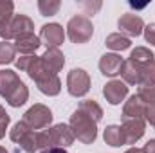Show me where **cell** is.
Instances as JSON below:
<instances>
[{
    "label": "cell",
    "mask_w": 155,
    "mask_h": 153,
    "mask_svg": "<svg viewBox=\"0 0 155 153\" xmlns=\"http://www.w3.org/2000/svg\"><path fill=\"white\" fill-rule=\"evenodd\" d=\"M74 133L71 130L69 124H54L49 126L47 130L38 132V144H40V151L43 150H52V148H63L67 150L72 142H74Z\"/></svg>",
    "instance_id": "cell-1"
},
{
    "label": "cell",
    "mask_w": 155,
    "mask_h": 153,
    "mask_svg": "<svg viewBox=\"0 0 155 153\" xmlns=\"http://www.w3.org/2000/svg\"><path fill=\"white\" fill-rule=\"evenodd\" d=\"M69 126H71L74 137L79 142H83V144H94L96 142V139H97V122L92 117H88L85 112L76 108L71 115Z\"/></svg>",
    "instance_id": "cell-2"
},
{
    "label": "cell",
    "mask_w": 155,
    "mask_h": 153,
    "mask_svg": "<svg viewBox=\"0 0 155 153\" xmlns=\"http://www.w3.org/2000/svg\"><path fill=\"white\" fill-rule=\"evenodd\" d=\"M9 139L25 153H36L40 151V144H38V132L31 130L24 121H18L11 132H9Z\"/></svg>",
    "instance_id": "cell-3"
},
{
    "label": "cell",
    "mask_w": 155,
    "mask_h": 153,
    "mask_svg": "<svg viewBox=\"0 0 155 153\" xmlns=\"http://www.w3.org/2000/svg\"><path fill=\"white\" fill-rule=\"evenodd\" d=\"M94 34V25H92V20L87 18L85 15H76L69 20L67 24V36L72 43L81 45V43H87L88 40L92 38Z\"/></svg>",
    "instance_id": "cell-4"
},
{
    "label": "cell",
    "mask_w": 155,
    "mask_h": 153,
    "mask_svg": "<svg viewBox=\"0 0 155 153\" xmlns=\"http://www.w3.org/2000/svg\"><path fill=\"white\" fill-rule=\"evenodd\" d=\"M33 29H35V22L27 15H15L9 20V24L0 29V38L4 41H11L25 33H33Z\"/></svg>",
    "instance_id": "cell-5"
},
{
    "label": "cell",
    "mask_w": 155,
    "mask_h": 153,
    "mask_svg": "<svg viewBox=\"0 0 155 153\" xmlns=\"http://www.w3.org/2000/svg\"><path fill=\"white\" fill-rule=\"evenodd\" d=\"M52 112H51V108L49 106H45V105H41V103H36V105H33L25 114L22 117V121L31 128V130H43V128H49L51 126V122H52Z\"/></svg>",
    "instance_id": "cell-6"
},
{
    "label": "cell",
    "mask_w": 155,
    "mask_h": 153,
    "mask_svg": "<svg viewBox=\"0 0 155 153\" xmlns=\"http://www.w3.org/2000/svg\"><path fill=\"white\" fill-rule=\"evenodd\" d=\"M67 90L72 97H83L90 90V74L85 69H72L67 74Z\"/></svg>",
    "instance_id": "cell-7"
},
{
    "label": "cell",
    "mask_w": 155,
    "mask_h": 153,
    "mask_svg": "<svg viewBox=\"0 0 155 153\" xmlns=\"http://www.w3.org/2000/svg\"><path fill=\"white\" fill-rule=\"evenodd\" d=\"M144 20L139 16V15H134V13H124L119 16L117 20V27H119V33L126 38H137L143 34L144 31Z\"/></svg>",
    "instance_id": "cell-8"
},
{
    "label": "cell",
    "mask_w": 155,
    "mask_h": 153,
    "mask_svg": "<svg viewBox=\"0 0 155 153\" xmlns=\"http://www.w3.org/2000/svg\"><path fill=\"white\" fill-rule=\"evenodd\" d=\"M65 36H67V33L63 31V25H60L56 22L45 24L40 29V41L47 49H58L65 41Z\"/></svg>",
    "instance_id": "cell-9"
},
{
    "label": "cell",
    "mask_w": 155,
    "mask_h": 153,
    "mask_svg": "<svg viewBox=\"0 0 155 153\" xmlns=\"http://www.w3.org/2000/svg\"><path fill=\"white\" fill-rule=\"evenodd\" d=\"M146 122L144 119H126L121 124V133H123V142L128 146H134L143 135H144Z\"/></svg>",
    "instance_id": "cell-10"
},
{
    "label": "cell",
    "mask_w": 155,
    "mask_h": 153,
    "mask_svg": "<svg viewBox=\"0 0 155 153\" xmlns=\"http://www.w3.org/2000/svg\"><path fill=\"white\" fill-rule=\"evenodd\" d=\"M103 96H105L107 103H110L112 106L121 105L128 96V85L121 79H112L103 86Z\"/></svg>",
    "instance_id": "cell-11"
},
{
    "label": "cell",
    "mask_w": 155,
    "mask_h": 153,
    "mask_svg": "<svg viewBox=\"0 0 155 153\" xmlns=\"http://www.w3.org/2000/svg\"><path fill=\"white\" fill-rule=\"evenodd\" d=\"M123 58L117 54V52H107L101 56L99 60V70L105 77H116L121 72V67H123Z\"/></svg>",
    "instance_id": "cell-12"
},
{
    "label": "cell",
    "mask_w": 155,
    "mask_h": 153,
    "mask_svg": "<svg viewBox=\"0 0 155 153\" xmlns=\"http://www.w3.org/2000/svg\"><path fill=\"white\" fill-rule=\"evenodd\" d=\"M40 45H41L40 36H36L35 33H25L15 40V49H16V52H20V56L35 54L40 49Z\"/></svg>",
    "instance_id": "cell-13"
},
{
    "label": "cell",
    "mask_w": 155,
    "mask_h": 153,
    "mask_svg": "<svg viewBox=\"0 0 155 153\" xmlns=\"http://www.w3.org/2000/svg\"><path fill=\"white\" fill-rule=\"evenodd\" d=\"M22 83L20 76L15 72V70H9V69H2L0 70V96L4 99H7L16 88L18 85Z\"/></svg>",
    "instance_id": "cell-14"
},
{
    "label": "cell",
    "mask_w": 155,
    "mask_h": 153,
    "mask_svg": "<svg viewBox=\"0 0 155 153\" xmlns=\"http://www.w3.org/2000/svg\"><path fill=\"white\" fill-rule=\"evenodd\" d=\"M40 58H41L43 65L47 67V70L52 72V74H56V76H58V72L65 65V56H63V52L60 49H47Z\"/></svg>",
    "instance_id": "cell-15"
},
{
    "label": "cell",
    "mask_w": 155,
    "mask_h": 153,
    "mask_svg": "<svg viewBox=\"0 0 155 153\" xmlns=\"http://www.w3.org/2000/svg\"><path fill=\"white\" fill-rule=\"evenodd\" d=\"M144 108H146V105L137 97V94H134V96L128 97V101H124L121 119L123 121H126V119H144Z\"/></svg>",
    "instance_id": "cell-16"
},
{
    "label": "cell",
    "mask_w": 155,
    "mask_h": 153,
    "mask_svg": "<svg viewBox=\"0 0 155 153\" xmlns=\"http://www.w3.org/2000/svg\"><path fill=\"white\" fill-rule=\"evenodd\" d=\"M36 86H38V90L41 94H45L49 97H54V96H58L61 92V79L58 76H49L45 79H41V81H38Z\"/></svg>",
    "instance_id": "cell-17"
},
{
    "label": "cell",
    "mask_w": 155,
    "mask_h": 153,
    "mask_svg": "<svg viewBox=\"0 0 155 153\" xmlns=\"http://www.w3.org/2000/svg\"><path fill=\"white\" fill-rule=\"evenodd\" d=\"M121 77L126 85H137L139 86V67L135 63H132L130 60H124L123 61V67H121Z\"/></svg>",
    "instance_id": "cell-18"
},
{
    "label": "cell",
    "mask_w": 155,
    "mask_h": 153,
    "mask_svg": "<svg viewBox=\"0 0 155 153\" xmlns=\"http://www.w3.org/2000/svg\"><path fill=\"white\" fill-rule=\"evenodd\" d=\"M27 99H29V88H27V85L22 81L20 85H18V88L5 99L7 101V105L9 106H13V108H20V106H24L25 103H27Z\"/></svg>",
    "instance_id": "cell-19"
},
{
    "label": "cell",
    "mask_w": 155,
    "mask_h": 153,
    "mask_svg": "<svg viewBox=\"0 0 155 153\" xmlns=\"http://www.w3.org/2000/svg\"><path fill=\"white\" fill-rule=\"evenodd\" d=\"M103 139H105V142H107L108 146H112V148H121V146H124V142H123V133H121V126H117V124H108V126L105 128Z\"/></svg>",
    "instance_id": "cell-20"
},
{
    "label": "cell",
    "mask_w": 155,
    "mask_h": 153,
    "mask_svg": "<svg viewBox=\"0 0 155 153\" xmlns=\"http://www.w3.org/2000/svg\"><path fill=\"white\" fill-rule=\"evenodd\" d=\"M105 45H107L108 49L116 50V52H121V50L130 49L132 41H130V38L123 36L121 33H112V34H108V36L105 38Z\"/></svg>",
    "instance_id": "cell-21"
},
{
    "label": "cell",
    "mask_w": 155,
    "mask_h": 153,
    "mask_svg": "<svg viewBox=\"0 0 155 153\" xmlns=\"http://www.w3.org/2000/svg\"><path fill=\"white\" fill-rule=\"evenodd\" d=\"M78 110L85 112L88 117H92L96 122H99V121L103 119V108H101L99 103L94 101V99H85V101H81V103L78 105Z\"/></svg>",
    "instance_id": "cell-22"
},
{
    "label": "cell",
    "mask_w": 155,
    "mask_h": 153,
    "mask_svg": "<svg viewBox=\"0 0 155 153\" xmlns=\"http://www.w3.org/2000/svg\"><path fill=\"white\" fill-rule=\"evenodd\" d=\"M137 67H139V86L155 85V60L144 65H137Z\"/></svg>",
    "instance_id": "cell-23"
},
{
    "label": "cell",
    "mask_w": 155,
    "mask_h": 153,
    "mask_svg": "<svg viewBox=\"0 0 155 153\" xmlns=\"http://www.w3.org/2000/svg\"><path fill=\"white\" fill-rule=\"evenodd\" d=\"M128 60H130L132 63H135V65H144V63L155 60V54L148 49V47H135V49L130 52Z\"/></svg>",
    "instance_id": "cell-24"
},
{
    "label": "cell",
    "mask_w": 155,
    "mask_h": 153,
    "mask_svg": "<svg viewBox=\"0 0 155 153\" xmlns=\"http://www.w3.org/2000/svg\"><path fill=\"white\" fill-rule=\"evenodd\" d=\"M15 58H16L15 43L0 40V65H9L15 61Z\"/></svg>",
    "instance_id": "cell-25"
},
{
    "label": "cell",
    "mask_w": 155,
    "mask_h": 153,
    "mask_svg": "<svg viewBox=\"0 0 155 153\" xmlns=\"http://www.w3.org/2000/svg\"><path fill=\"white\" fill-rule=\"evenodd\" d=\"M61 7L60 0H38V11L41 16H54Z\"/></svg>",
    "instance_id": "cell-26"
},
{
    "label": "cell",
    "mask_w": 155,
    "mask_h": 153,
    "mask_svg": "<svg viewBox=\"0 0 155 153\" xmlns=\"http://www.w3.org/2000/svg\"><path fill=\"white\" fill-rule=\"evenodd\" d=\"M13 16H15V4L11 0H0V29L7 25Z\"/></svg>",
    "instance_id": "cell-27"
},
{
    "label": "cell",
    "mask_w": 155,
    "mask_h": 153,
    "mask_svg": "<svg viewBox=\"0 0 155 153\" xmlns=\"http://www.w3.org/2000/svg\"><path fill=\"white\" fill-rule=\"evenodd\" d=\"M137 97H139L144 105L155 103V85H143V86H139Z\"/></svg>",
    "instance_id": "cell-28"
},
{
    "label": "cell",
    "mask_w": 155,
    "mask_h": 153,
    "mask_svg": "<svg viewBox=\"0 0 155 153\" xmlns=\"http://www.w3.org/2000/svg\"><path fill=\"white\" fill-rule=\"evenodd\" d=\"M79 5L85 9V16L88 18V16H94L99 9H101V2L97 0V2H90V0H83V2H79Z\"/></svg>",
    "instance_id": "cell-29"
},
{
    "label": "cell",
    "mask_w": 155,
    "mask_h": 153,
    "mask_svg": "<svg viewBox=\"0 0 155 153\" xmlns=\"http://www.w3.org/2000/svg\"><path fill=\"white\" fill-rule=\"evenodd\" d=\"M36 58V54H29V56H20L18 60H15V65H16V69L20 70V72H27V69L31 67V63H33V60Z\"/></svg>",
    "instance_id": "cell-30"
},
{
    "label": "cell",
    "mask_w": 155,
    "mask_h": 153,
    "mask_svg": "<svg viewBox=\"0 0 155 153\" xmlns=\"http://www.w3.org/2000/svg\"><path fill=\"white\" fill-rule=\"evenodd\" d=\"M143 34H144L146 43H150V45H153L155 47V24H148V25H144Z\"/></svg>",
    "instance_id": "cell-31"
},
{
    "label": "cell",
    "mask_w": 155,
    "mask_h": 153,
    "mask_svg": "<svg viewBox=\"0 0 155 153\" xmlns=\"http://www.w3.org/2000/svg\"><path fill=\"white\" fill-rule=\"evenodd\" d=\"M144 122H150L152 126H155V103L146 105V108H144Z\"/></svg>",
    "instance_id": "cell-32"
},
{
    "label": "cell",
    "mask_w": 155,
    "mask_h": 153,
    "mask_svg": "<svg viewBox=\"0 0 155 153\" xmlns=\"http://www.w3.org/2000/svg\"><path fill=\"white\" fill-rule=\"evenodd\" d=\"M9 122H11V117H9V114L5 115V117H2V119H0V139H4V137H5V130H7Z\"/></svg>",
    "instance_id": "cell-33"
},
{
    "label": "cell",
    "mask_w": 155,
    "mask_h": 153,
    "mask_svg": "<svg viewBox=\"0 0 155 153\" xmlns=\"http://www.w3.org/2000/svg\"><path fill=\"white\" fill-rule=\"evenodd\" d=\"M143 150H144V153H155V139H150Z\"/></svg>",
    "instance_id": "cell-34"
},
{
    "label": "cell",
    "mask_w": 155,
    "mask_h": 153,
    "mask_svg": "<svg viewBox=\"0 0 155 153\" xmlns=\"http://www.w3.org/2000/svg\"><path fill=\"white\" fill-rule=\"evenodd\" d=\"M40 153H69L67 150H63V148H52V150H43V151Z\"/></svg>",
    "instance_id": "cell-35"
},
{
    "label": "cell",
    "mask_w": 155,
    "mask_h": 153,
    "mask_svg": "<svg viewBox=\"0 0 155 153\" xmlns=\"http://www.w3.org/2000/svg\"><path fill=\"white\" fill-rule=\"evenodd\" d=\"M124 153H144V150H143V148H135V146H132V148H128Z\"/></svg>",
    "instance_id": "cell-36"
},
{
    "label": "cell",
    "mask_w": 155,
    "mask_h": 153,
    "mask_svg": "<svg viewBox=\"0 0 155 153\" xmlns=\"http://www.w3.org/2000/svg\"><path fill=\"white\" fill-rule=\"evenodd\" d=\"M0 153H9V151H7V150H5L4 146H0Z\"/></svg>",
    "instance_id": "cell-37"
}]
</instances>
